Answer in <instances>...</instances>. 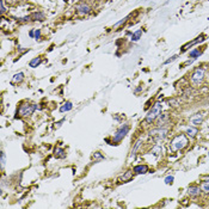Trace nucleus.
<instances>
[{"instance_id": "1", "label": "nucleus", "mask_w": 209, "mask_h": 209, "mask_svg": "<svg viewBox=\"0 0 209 209\" xmlns=\"http://www.w3.org/2000/svg\"><path fill=\"white\" fill-rule=\"evenodd\" d=\"M161 111H163V104L160 102H155L154 105L152 107V109L149 110V113L147 114V116L145 118L146 123H152L153 121H155L158 118V116L161 114Z\"/></svg>"}, {"instance_id": "2", "label": "nucleus", "mask_w": 209, "mask_h": 209, "mask_svg": "<svg viewBox=\"0 0 209 209\" xmlns=\"http://www.w3.org/2000/svg\"><path fill=\"white\" fill-rule=\"evenodd\" d=\"M189 144V140L186 138V135L184 134H180V135H177L172 142H171V146H172V151L176 152V151H182Z\"/></svg>"}, {"instance_id": "3", "label": "nucleus", "mask_w": 209, "mask_h": 209, "mask_svg": "<svg viewBox=\"0 0 209 209\" xmlns=\"http://www.w3.org/2000/svg\"><path fill=\"white\" fill-rule=\"evenodd\" d=\"M129 130H130L129 124H122V126L116 130V134H115L114 138H113V144L117 145L118 142H121V141L127 136V134L129 133Z\"/></svg>"}, {"instance_id": "4", "label": "nucleus", "mask_w": 209, "mask_h": 209, "mask_svg": "<svg viewBox=\"0 0 209 209\" xmlns=\"http://www.w3.org/2000/svg\"><path fill=\"white\" fill-rule=\"evenodd\" d=\"M36 110H38L36 104H22L18 109V114L19 116H31Z\"/></svg>"}, {"instance_id": "5", "label": "nucleus", "mask_w": 209, "mask_h": 209, "mask_svg": "<svg viewBox=\"0 0 209 209\" xmlns=\"http://www.w3.org/2000/svg\"><path fill=\"white\" fill-rule=\"evenodd\" d=\"M149 135L153 138V140L154 141H157V142H159V141H163L165 138H166V135H167V128H155V129H153V130H151V133H149Z\"/></svg>"}, {"instance_id": "6", "label": "nucleus", "mask_w": 209, "mask_h": 209, "mask_svg": "<svg viewBox=\"0 0 209 209\" xmlns=\"http://www.w3.org/2000/svg\"><path fill=\"white\" fill-rule=\"evenodd\" d=\"M204 79V69L203 68H196L194 73L191 74V82L194 85H199Z\"/></svg>"}, {"instance_id": "7", "label": "nucleus", "mask_w": 209, "mask_h": 209, "mask_svg": "<svg viewBox=\"0 0 209 209\" xmlns=\"http://www.w3.org/2000/svg\"><path fill=\"white\" fill-rule=\"evenodd\" d=\"M75 10H77V13L79 15V16H86V15H88V13H91V7L87 5V4H79V5H77L75 6Z\"/></svg>"}, {"instance_id": "8", "label": "nucleus", "mask_w": 209, "mask_h": 209, "mask_svg": "<svg viewBox=\"0 0 209 209\" xmlns=\"http://www.w3.org/2000/svg\"><path fill=\"white\" fill-rule=\"evenodd\" d=\"M169 122V115L167 114H160L157 118V128H163L164 124H166Z\"/></svg>"}, {"instance_id": "9", "label": "nucleus", "mask_w": 209, "mask_h": 209, "mask_svg": "<svg viewBox=\"0 0 209 209\" xmlns=\"http://www.w3.org/2000/svg\"><path fill=\"white\" fill-rule=\"evenodd\" d=\"M203 118H204V115L203 114H195L194 116L190 117V123L192 126H198L203 122Z\"/></svg>"}, {"instance_id": "10", "label": "nucleus", "mask_w": 209, "mask_h": 209, "mask_svg": "<svg viewBox=\"0 0 209 209\" xmlns=\"http://www.w3.org/2000/svg\"><path fill=\"white\" fill-rule=\"evenodd\" d=\"M185 134H186V136H189V138L192 139V138H195L198 134V129H197L196 126H190V127H188L185 129Z\"/></svg>"}, {"instance_id": "11", "label": "nucleus", "mask_w": 209, "mask_h": 209, "mask_svg": "<svg viewBox=\"0 0 209 209\" xmlns=\"http://www.w3.org/2000/svg\"><path fill=\"white\" fill-rule=\"evenodd\" d=\"M134 173H136V174H145V173H147L148 172V166L147 165H136L135 167H134Z\"/></svg>"}, {"instance_id": "12", "label": "nucleus", "mask_w": 209, "mask_h": 209, "mask_svg": "<svg viewBox=\"0 0 209 209\" xmlns=\"http://www.w3.org/2000/svg\"><path fill=\"white\" fill-rule=\"evenodd\" d=\"M142 146V139H139L135 144H134V147H133V149H132V152H130V155H129V158L132 159V158H134L135 155H136V153H138V151H139V148Z\"/></svg>"}, {"instance_id": "13", "label": "nucleus", "mask_w": 209, "mask_h": 209, "mask_svg": "<svg viewBox=\"0 0 209 209\" xmlns=\"http://www.w3.org/2000/svg\"><path fill=\"white\" fill-rule=\"evenodd\" d=\"M188 194L191 196V197H196L201 194V188L199 186H196V185H191L189 189H188Z\"/></svg>"}, {"instance_id": "14", "label": "nucleus", "mask_w": 209, "mask_h": 209, "mask_svg": "<svg viewBox=\"0 0 209 209\" xmlns=\"http://www.w3.org/2000/svg\"><path fill=\"white\" fill-rule=\"evenodd\" d=\"M204 40V36L202 35L201 37H197L196 40H194V41H191V42H189V43H186L185 46H183V48H182V52H186L190 47H192L194 44H196V43H198V42H201V41H203Z\"/></svg>"}, {"instance_id": "15", "label": "nucleus", "mask_w": 209, "mask_h": 209, "mask_svg": "<svg viewBox=\"0 0 209 209\" xmlns=\"http://www.w3.org/2000/svg\"><path fill=\"white\" fill-rule=\"evenodd\" d=\"M44 18H46V16H44V13L43 12H34L32 15H30V19L31 21H34V22H36V21H40V22H42V21H44Z\"/></svg>"}, {"instance_id": "16", "label": "nucleus", "mask_w": 209, "mask_h": 209, "mask_svg": "<svg viewBox=\"0 0 209 209\" xmlns=\"http://www.w3.org/2000/svg\"><path fill=\"white\" fill-rule=\"evenodd\" d=\"M73 109V104H72V102H66V103H63L62 105L60 107V113H68V111H71Z\"/></svg>"}, {"instance_id": "17", "label": "nucleus", "mask_w": 209, "mask_h": 209, "mask_svg": "<svg viewBox=\"0 0 209 209\" xmlns=\"http://www.w3.org/2000/svg\"><path fill=\"white\" fill-rule=\"evenodd\" d=\"M54 155H55V158H57V159H65V158H66V151H65L63 148L57 147V148H55V151H54Z\"/></svg>"}, {"instance_id": "18", "label": "nucleus", "mask_w": 209, "mask_h": 209, "mask_svg": "<svg viewBox=\"0 0 209 209\" xmlns=\"http://www.w3.org/2000/svg\"><path fill=\"white\" fill-rule=\"evenodd\" d=\"M199 188H201V191H203L204 194H209V178L207 180H203Z\"/></svg>"}, {"instance_id": "19", "label": "nucleus", "mask_w": 209, "mask_h": 209, "mask_svg": "<svg viewBox=\"0 0 209 209\" xmlns=\"http://www.w3.org/2000/svg\"><path fill=\"white\" fill-rule=\"evenodd\" d=\"M141 36H142V30L139 29V30H136L134 34H132V38H130V40H132L133 42H138V41L141 38Z\"/></svg>"}, {"instance_id": "20", "label": "nucleus", "mask_w": 209, "mask_h": 209, "mask_svg": "<svg viewBox=\"0 0 209 209\" xmlns=\"http://www.w3.org/2000/svg\"><path fill=\"white\" fill-rule=\"evenodd\" d=\"M41 62H42L41 57H35V59H32V60L29 62V66H30L31 68H36L37 66H40V65H41Z\"/></svg>"}, {"instance_id": "21", "label": "nucleus", "mask_w": 209, "mask_h": 209, "mask_svg": "<svg viewBox=\"0 0 209 209\" xmlns=\"http://www.w3.org/2000/svg\"><path fill=\"white\" fill-rule=\"evenodd\" d=\"M24 79V73L23 72H19V73H16L12 78V82H21L22 80Z\"/></svg>"}, {"instance_id": "22", "label": "nucleus", "mask_w": 209, "mask_h": 209, "mask_svg": "<svg viewBox=\"0 0 209 209\" xmlns=\"http://www.w3.org/2000/svg\"><path fill=\"white\" fill-rule=\"evenodd\" d=\"M202 55V53L198 50V49H192L191 52H190V54H189V56L191 57V59H194V60H196L197 57H199Z\"/></svg>"}, {"instance_id": "23", "label": "nucleus", "mask_w": 209, "mask_h": 209, "mask_svg": "<svg viewBox=\"0 0 209 209\" xmlns=\"http://www.w3.org/2000/svg\"><path fill=\"white\" fill-rule=\"evenodd\" d=\"M133 172H134V171H127V172L122 176V180H123V182H128V180H130V179L133 178Z\"/></svg>"}, {"instance_id": "24", "label": "nucleus", "mask_w": 209, "mask_h": 209, "mask_svg": "<svg viewBox=\"0 0 209 209\" xmlns=\"http://www.w3.org/2000/svg\"><path fill=\"white\" fill-rule=\"evenodd\" d=\"M161 151H163V148H161V146H160L159 144H157V145L152 148V153H153L154 155H159V154L161 153Z\"/></svg>"}, {"instance_id": "25", "label": "nucleus", "mask_w": 209, "mask_h": 209, "mask_svg": "<svg viewBox=\"0 0 209 209\" xmlns=\"http://www.w3.org/2000/svg\"><path fill=\"white\" fill-rule=\"evenodd\" d=\"M5 164H6V155H5L4 152H1L0 153V167H1V170L4 169Z\"/></svg>"}, {"instance_id": "26", "label": "nucleus", "mask_w": 209, "mask_h": 209, "mask_svg": "<svg viewBox=\"0 0 209 209\" xmlns=\"http://www.w3.org/2000/svg\"><path fill=\"white\" fill-rule=\"evenodd\" d=\"M93 159H94V161H97V160H102V159H104V155L100 154L99 152H96V153L93 154Z\"/></svg>"}, {"instance_id": "27", "label": "nucleus", "mask_w": 209, "mask_h": 209, "mask_svg": "<svg viewBox=\"0 0 209 209\" xmlns=\"http://www.w3.org/2000/svg\"><path fill=\"white\" fill-rule=\"evenodd\" d=\"M178 59V55H173V56H171L170 59H167L165 62H164V65H169V63H171V62H173V61H176Z\"/></svg>"}, {"instance_id": "28", "label": "nucleus", "mask_w": 209, "mask_h": 209, "mask_svg": "<svg viewBox=\"0 0 209 209\" xmlns=\"http://www.w3.org/2000/svg\"><path fill=\"white\" fill-rule=\"evenodd\" d=\"M173 179H174L173 176H167V177L165 178V183H166L167 185H171V184L173 183Z\"/></svg>"}, {"instance_id": "29", "label": "nucleus", "mask_w": 209, "mask_h": 209, "mask_svg": "<svg viewBox=\"0 0 209 209\" xmlns=\"http://www.w3.org/2000/svg\"><path fill=\"white\" fill-rule=\"evenodd\" d=\"M34 38H35V40H40V38H41V29H36V30H35Z\"/></svg>"}, {"instance_id": "30", "label": "nucleus", "mask_w": 209, "mask_h": 209, "mask_svg": "<svg viewBox=\"0 0 209 209\" xmlns=\"http://www.w3.org/2000/svg\"><path fill=\"white\" fill-rule=\"evenodd\" d=\"M5 11H6V9H5V6H4V0H1V1H0V12L4 15Z\"/></svg>"}, {"instance_id": "31", "label": "nucleus", "mask_w": 209, "mask_h": 209, "mask_svg": "<svg viewBox=\"0 0 209 209\" xmlns=\"http://www.w3.org/2000/svg\"><path fill=\"white\" fill-rule=\"evenodd\" d=\"M65 120H66V118H62L61 121L56 122V123H55V126H54V128H60V127H61V124H62V123L65 122Z\"/></svg>"}, {"instance_id": "32", "label": "nucleus", "mask_w": 209, "mask_h": 209, "mask_svg": "<svg viewBox=\"0 0 209 209\" xmlns=\"http://www.w3.org/2000/svg\"><path fill=\"white\" fill-rule=\"evenodd\" d=\"M128 18H129V17H126V18H123L122 21H120L118 23H116V24H115V26H118V25H121V24H123V23H126V22L128 21Z\"/></svg>"}, {"instance_id": "33", "label": "nucleus", "mask_w": 209, "mask_h": 209, "mask_svg": "<svg viewBox=\"0 0 209 209\" xmlns=\"http://www.w3.org/2000/svg\"><path fill=\"white\" fill-rule=\"evenodd\" d=\"M34 35H35V30H31V31H30V32H29V36H30V37H32V38H34Z\"/></svg>"}, {"instance_id": "34", "label": "nucleus", "mask_w": 209, "mask_h": 209, "mask_svg": "<svg viewBox=\"0 0 209 209\" xmlns=\"http://www.w3.org/2000/svg\"><path fill=\"white\" fill-rule=\"evenodd\" d=\"M4 1H6V3H9V4H12V3L17 1V0H4Z\"/></svg>"}, {"instance_id": "35", "label": "nucleus", "mask_w": 209, "mask_h": 209, "mask_svg": "<svg viewBox=\"0 0 209 209\" xmlns=\"http://www.w3.org/2000/svg\"><path fill=\"white\" fill-rule=\"evenodd\" d=\"M208 178H209V176H208Z\"/></svg>"}, {"instance_id": "36", "label": "nucleus", "mask_w": 209, "mask_h": 209, "mask_svg": "<svg viewBox=\"0 0 209 209\" xmlns=\"http://www.w3.org/2000/svg\"><path fill=\"white\" fill-rule=\"evenodd\" d=\"M208 154H209V153H208Z\"/></svg>"}]
</instances>
